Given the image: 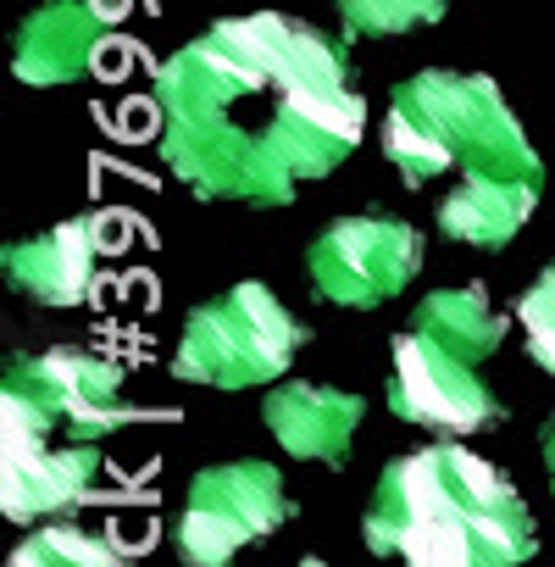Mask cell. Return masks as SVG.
<instances>
[{
	"label": "cell",
	"instance_id": "2",
	"mask_svg": "<svg viewBox=\"0 0 555 567\" xmlns=\"http://www.w3.org/2000/svg\"><path fill=\"white\" fill-rule=\"evenodd\" d=\"M362 539L406 567H527L538 523L494 462L467 445H422L378 473Z\"/></svg>",
	"mask_w": 555,
	"mask_h": 567
},
{
	"label": "cell",
	"instance_id": "17",
	"mask_svg": "<svg viewBox=\"0 0 555 567\" xmlns=\"http://www.w3.org/2000/svg\"><path fill=\"white\" fill-rule=\"evenodd\" d=\"M511 312H516V329H522V346H527L533 368L555 379V261L516 296Z\"/></svg>",
	"mask_w": 555,
	"mask_h": 567
},
{
	"label": "cell",
	"instance_id": "11",
	"mask_svg": "<svg viewBox=\"0 0 555 567\" xmlns=\"http://www.w3.org/2000/svg\"><path fill=\"white\" fill-rule=\"evenodd\" d=\"M367 417V401L356 390H334V384H272L261 401V423L272 429V440L284 445L295 462H323V467H345L350 462V440Z\"/></svg>",
	"mask_w": 555,
	"mask_h": 567
},
{
	"label": "cell",
	"instance_id": "8",
	"mask_svg": "<svg viewBox=\"0 0 555 567\" xmlns=\"http://www.w3.org/2000/svg\"><path fill=\"white\" fill-rule=\"evenodd\" d=\"M7 395H23L62 440H112L117 429L134 423H156V417H178V412H156V406H128L123 401V368L90 351H45V357H18L7 368Z\"/></svg>",
	"mask_w": 555,
	"mask_h": 567
},
{
	"label": "cell",
	"instance_id": "19",
	"mask_svg": "<svg viewBox=\"0 0 555 567\" xmlns=\"http://www.w3.org/2000/svg\"><path fill=\"white\" fill-rule=\"evenodd\" d=\"M301 567H328V561L323 556H301Z\"/></svg>",
	"mask_w": 555,
	"mask_h": 567
},
{
	"label": "cell",
	"instance_id": "3",
	"mask_svg": "<svg viewBox=\"0 0 555 567\" xmlns=\"http://www.w3.org/2000/svg\"><path fill=\"white\" fill-rule=\"evenodd\" d=\"M389 167L422 189L444 173L467 178H544V162L489 73L428 68L395 84L384 112Z\"/></svg>",
	"mask_w": 555,
	"mask_h": 567
},
{
	"label": "cell",
	"instance_id": "15",
	"mask_svg": "<svg viewBox=\"0 0 555 567\" xmlns=\"http://www.w3.org/2000/svg\"><path fill=\"white\" fill-rule=\"evenodd\" d=\"M7 567H123V556L95 539L90 528H73V523H45L40 534H29Z\"/></svg>",
	"mask_w": 555,
	"mask_h": 567
},
{
	"label": "cell",
	"instance_id": "7",
	"mask_svg": "<svg viewBox=\"0 0 555 567\" xmlns=\"http://www.w3.org/2000/svg\"><path fill=\"white\" fill-rule=\"evenodd\" d=\"M417 272H422V234L389 212L339 217L306 245L312 296L345 312H373L395 301Z\"/></svg>",
	"mask_w": 555,
	"mask_h": 567
},
{
	"label": "cell",
	"instance_id": "12",
	"mask_svg": "<svg viewBox=\"0 0 555 567\" xmlns=\"http://www.w3.org/2000/svg\"><path fill=\"white\" fill-rule=\"evenodd\" d=\"M106 45V12L90 0H45L12 34V73L29 90H56L90 79Z\"/></svg>",
	"mask_w": 555,
	"mask_h": 567
},
{
	"label": "cell",
	"instance_id": "4",
	"mask_svg": "<svg viewBox=\"0 0 555 567\" xmlns=\"http://www.w3.org/2000/svg\"><path fill=\"white\" fill-rule=\"evenodd\" d=\"M306 340H312L306 323L278 301L266 284L244 278L233 290L200 301L184 318V334H178V351H172V379L206 384V390L278 384Z\"/></svg>",
	"mask_w": 555,
	"mask_h": 567
},
{
	"label": "cell",
	"instance_id": "13",
	"mask_svg": "<svg viewBox=\"0 0 555 567\" xmlns=\"http://www.w3.org/2000/svg\"><path fill=\"white\" fill-rule=\"evenodd\" d=\"M538 212V178H467L439 200V234L472 250H505Z\"/></svg>",
	"mask_w": 555,
	"mask_h": 567
},
{
	"label": "cell",
	"instance_id": "1",
	"mask_svg": "<svg viewBox=\"0 0 555 567\" xmlns=\"http://www.w3.org/2000/svg\"><path fill=\"white\" fill-rule=\"evenodd\" d=\"M161 162L200 200L290 206L367 134L350 51L284 12L222 18L156 73Z\"/></svg>",
	"mask_w": 555,
	"mask_h": 567
},
{
	"label": "cell",
	"instance_id": "9",
	"mask_svg": "<svg viewBox=\"0 0 555 567\" xmlns=\"http://www.w3.org/2000/svg\"><path fill=\"white\" fill-rule=\"evenodd\" d=\"M389 412L400 423L433 429V434H483L505 417L500 395L478 379V362L444 351L439 340H428L422 329L395 334L389 346V390H384Z\"/></svg>",
	"mask_w": 555,
	"mask_h": 567
},
{
	"label": "cell",
	"instance_id": "14",
	"mask_svg": "<svg viewBox=\"0 0 555 567\" xmlns=\"http://www.w3.org/2000/svg\"><path fill=\"white\" fill-rule=\"evenodd\" d=\"M411 329H422L428 340H439L444 351L467 357V362H483L500 351L505 340V318L489 307V296L478 290V284H461V290H433L422 296Z\"/></svg>",
	"mask_w": 555,
	"mask_h": 567
},
{
	"label": "cell",
	"instance_id": "18",
	"mask_svg": "<svg viewBox=\"0 0 555 567\" xmlns=\"http://www.w3.org/2000/svg\"><path fill=\"white\" fill-rule=\"evenodd\" d=\"M538 456H544V473H549V489H555V417L538 429Z\"/></svg>",
	"mask_w": 555,
	"mask_h": 567
},
{
	"label": "cell",
	"instance_id": "6",
	"mask_svg": "<svg viewBox=\"0 0 555 567\" xmlns=\"http://www.w3.org/2000/svg\"><path fill=\"white\" fill-rule=\"evenodd\" d=\"M101 445L62 440L23 395L0 390V512L12 523H45L95 495Z\"/></svg>",
	"mask_w": 555,
	"mask_h": 567
},
{
	"label": "cell",
	"instance_id": "10",
	"mask_svg": "<svg viewBox=\"0 0 555 567\" xmlns=\"http://www.w3.org/2000/svg\"><path fill=\"white\" fill-rule=\"evenodd\" d=\"M101 223L106 217H67L34 239H12L0 250V272L23 301L73 312L95 296V278H101Z\"/></svg>",
	"mask_w": 555,
	"mask_h": 567
},
{
	"label": "cell",
	"instance_id": "5",
	"mask_svg": "<svg viewBox=\"0 0 555 567\" xmlns=\"http://www.w3.org/2000/svg\"><path fill=\"white\" fill-rule=\"evenodd\" d=\"M295 517L284 473L272 462H217L184 489L172 550L184 567H233L250 545H266Z\"/></svg>",
	"mask_w": 555,
	"mask_h": 567
},
{
	"label": "cell",
	"instance_id": "16",
	"mask_svg": "<svg viewBox=\"0 0 555 567\" xmlns=\"http://www.w3.org/2000/svg\"><path fill=\"white\" fill-rule=\"evenodd\" d=\"M450 12V0H339V23L356 40H389V34H411L428 29Z\"/></svg>",
	"mask_w": 555,
	"mask_h": 567
}]
</instances>
